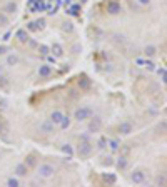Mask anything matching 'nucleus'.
<instances>
[{
    "mask_svg": "<svg viewBox=\"0 0 167 187\" xmlns=\"http://www.w3.org/2000/svg\"><path fill=\"white\" fill-rule=\"evenodd\" d=\"M37 174H38V177H42V179H48V177H52L55 174V167L52 164H40L37 167Z\"/></svg>",
    "mask_w": 167,
    "mask_h": 187,
    "instance_id": "nucleus-1",
    "label": "nucleus"
},
{
    "mask_svg": "<svg viewBox=\"0 0 167 187\" xmlns=\"http://www.w3.org/2000/svg\"><path fill=\"white\" fill-rule=\"evenodd\" d=\"M92 144L89 140H80L78 142V145H77V154L80 155V157H89L92 154Z\"/></svg>",
    "mask_w": 167,
    "mask_h": 187,
    "instance_id": "nucleus-2",
    "label": "nucleus"
},
{
    "mask_svg": "<svg viewBox=\"0 0 167 187\" xmlns=\"http://www.w3.org/2000/svg\"><path fill=\"white\" fill-rule=\"evenodd\" d=\"M92 116V110L89 107H78L75 112H73V119L78 122H84V121H87V119H90Z\"/></svg>",
    "mask_w": 167,
    "mask_h": 187,
    "instance_id": "nucleus-3",
    "label": "nucleus"
},
{
    "mask_svg": "<svg viewBox=\"0 0 167 187\" xmlns=\"http://www.w3.org/2000/svg\"><path fill=\"white\" fill-rule=\"evenodd\" d=\"M89 132L90 134H95V132H99L100 129H102V119L99 116H95L94 119H90V122H89Z\"/></svg>",
    "mask_w": 167,
    "mask_h": 187,
    "instance_id": "nucleus-4",
    "label": "nucleus"
},
{
    "mask_svg": "<svg viewBox=\"0 0 167 187\" xmlns=\"http://www.w3.org/2000/svg\"><path fill=\"white\" fill-rule=\"evenodd\" d=\"M130 180L134 182V184H145V172L137 169L130 174Z\"/></svg>",
    "mask_w": 167,
    "mask_h": 187,
    "instance_id": "nucleus-5",
    "label": "nucleus"
},
{
    "mask_svg": "<svg viewBox=\"0 0 167 187\" xmlns=\"http://www.w3.org/2000/svg\"><path fill=\"white\" fill-rule=\"evenodd\" d=\"M132 130H134V125L129 122V121H124L119 124V134L120 135H129V134H132Z\"/></svg>",
    "mask_w": 167,
    "mask_h": 187,
    "instance_id": "nucleus-6",
    "label": "nucleus"
},
{
    "mask_svg": "<svg viewBox=\"0 0 167 187\" xmlns=\"http://www.w3.org/2000/svg\"><path fill=\"white\" fill-rule=\"evenodd\" d=\"M107 12L110 13V15H117V13L122 12V7L119 2H115V0H110L109 3H107Z\"/></svg>",
    "mask_w": 167,
    "mask_h": 187,
    "instance_id": "nucleus-7",
    "label": "nucleus"
},
{
    "mask_svg": "<svg viewBox=\"0 0 167 187\" xmlns=\"http://www.w3.org/2000/svg\"><path fill=\"white\" fill-rule=\"evenodd\" d=\"M37 72H38V75H40L42 79H47V77H50V75H52V67L48 64H43V65L38 67Z\"/></svg>",
    "mask_w": 167,
    "mask_h": 187,
    "instance_id": "nucleus-8",
    "label": "nucleus"
},
{
    "mask_svg": "<svg viewBox=\"0 0 167 187\" xmlns=\"http://www.w3.org/2000/svg\"><path fill=\"white\" fill-rule=\"evenodd\" d=\"M15 39L18 42H22V44H27L30 37H28V32L25 30V28H18V30L15 32Z\"/></svg>",
    "mask_w": 167,
    "mask_h": 187,
    "instance_id": "nucleus-9",
    "label": "nucleus"
},
{
    "mask_svg": "<svg viewBox=\"0 0 167 187\" xmlns=\"http://www.w3.org/2000/svg\"><path fill=\"white\" fill-rule=\"evenodd\" d=\"M62 117H63V112H62V110H53V112L50 114V119H48V121H50L53 125H58V124H60V121H62Z\"/></svg>",
    "mask_w": 167,
    "mask_h": 187,
    "instance_id": "nucleus-10",
    "label": "nucleus"
},
{
    "mask_svg": "<svg viewBox=\"0 0 167 187\" xmlns=\"http://www.w3.org/2000/svg\"><path fill=\"white\" fill-rule=\"evenodd\" d=\"M50 52H52V55L55 57V59H60V57H63V47L60 44H53L50 47Z\"/></svg>",
    "mask_w": 167,
    "mask_h": 187,
    "instance_id": "nucleus-11",
    "label": "nucleus"
},
{
    "mask_svg": "<svg viewBox=\"0 0 167 187\" xmlns=\"http://www.w3.org/2000/svg\"><path fill=\"white\" fill-rule=\"evenodd\" d=\"M127 165H129V162H127V157H124V155H120L119 159L115 160V167H117V169H119L120 172H122V170H125V169H127Z\"/></svg>",
    "mask_w": 167,
    "mask_h": 187,
    "instance_id": "nucleus-12",
    "label": "nucleus"
},
{
    "mask_svg": "<svg viewBox=\"0 0 167 187\" xmlns=\"http://www.w3.org/2000/svg\"><path fill=\"white\" fill-rule=\"evenodd\" d=\"M27 174H28V167H27L25 164H17V167H15V175L25 177Z\"/></svg>",
    "mask_w": 167,
    "mask_h": 187,
    "instance_id": "nucleus-13",
    "label": "nucleus"
},
{
    "mask_svg": "<svg viewBox=\"0 0 167 187\" xmlns=\"http://www.w3.org/2000/svg\"><path fill=\"white\" fill-rule=\"evenodd\" d=\"M40 132H43V134H50V132H53V124H52L50 121L42 122V124H40Z\"/></svg>",
    "mask_w": 167,
    "mask_h": 187,
    "instance_id": "nucleus-14",
    "label": "nucleus"
},
{
    "mask_svg": "<svg viewBox=\"0 0 167 187\" xmlns=\"http://www.w3.org/2000/svg\"><path fill=\"white\" fill-rule=\"evenodd\" d=\"M28 169H33V167H37V157L33 155V154H30V155H27L25 157V162H23Z\"/></svg>",
    "mask_w": 167,
    "mask_h": 187,
    "instance_id": "nucleus-15",
    "label": "nucleus"
},
{
    "mask_svg": "<svg viewBox=\"0 0 167 187\" xmlns=\"http://www.w3.org/2000/svg\"><path fill=\"white\" fill-rule=\"evenodd\" d=\"M18 60H20V59H18V55H17V54H8V55H7L5 64H7L8 67H13V65H17V64H18Z\"/></svg>",
    "mask_w": 167,
    "mask_h": 187,
    "instance_id": "nucleus-16",
    "label": "nucleus"
},
{
    "mask_svg": "<svg viewBox=\"0 0 167 187\" xmlns=\"http://www.w3.org/2000/svg\"><path fill=\"white\" fill-rule=\"evenodd\" d=\"M107 145L110 147L112 152H117V150L120 149V142L117 140V139H110V140H107Z\"/></svg>",
    "mask_w": 167,
    "mask_h": 187,
    "instance_id": "nucleus-17",
    "label": "nucleus"
},
{
    "mask_svg": "<svg viewBox=\"0 0 167 187\" xmlns=\"http://www.w3.org/2000/svg\"><path fill=\"white\" fill-rule=\"evenodd\" d=\"M78 87H80L82 90H89V89H90V79L82 77L80 80H78Z\"/></svg>",
    "mask_w": 167,
    "mask_h": 187,
    "instance_id": "nucleus-18",
    "label": "nucleus"
},
{
    "mask_svg": "<svg viewBox=\"0 0 167 187\" xmlns=\"http://www.w3.org/2000/svg\"><path fill=\"white\" fill-rule=\"evenodd\" d=\"M3 12H5V13H15V12H17V3H15V2H7L5 8H3Z\"/></svg>",
    "mask_w": 167,
    "mask_h": 187,
    "instance_id": "nucleus-19",
    "label": "nucleus"
},
{
    "mask_svg": "<svg viewBox=\"0 0 167 187\" xmlns=\"http://www.w3.org/2000/svg\"><path fill=\"white\" fill-rule=\"evenodd\" d=\"M144 54H145V57H154L157 54V49H155L154 45H147L145 49H144Z\"/></svg>",
    "mask_w": 167,
    "mask_h": 187,
    "instance_id": "nucleus-20",
    "label": "nucleus"
},
{
    "mask_svg": "<svg viewBox=\"0 0 167 187\" xmlns=\"http://www.w3.org/2000/svg\"><path fill=\"white\" fill-rule=\"evenodd\" d=\"M58 127H60L62 130H67V129L70 127V119L63 116V117H62V121H60V124H58Z\"/></svg>",
    "mask_w": 167,
    "mask_h": 187,
    "instance_id": "nucleus-21",
    "label": "nucleus"
},
{
    "mask_svg": "<svg viewBox=\"0 0 167 187\" xmlns=\"http://www.w3.org/2000/svg\"><path fill=\"white\" fill-rule=\"evenodd\" d=\"M102 179H104L105 182H107V184H115V180H117V177L114 175V174H104V175H102Z\"/></svg>",
    "mask_w": 167,
    "mask_h": 187,
    "instance_id": "nucleus-22",
    "label": "nucleus"
},
{
    "mask_svg": "<svg viewBox=\"0 0 167 187\" xmlns=\"http://www.w3.org/2000/svg\"><path fill=\"white\" fill-rule=\"evenodd\" d=\"M67 13H70V15H80V5L73 3V5L67 10Z\"/></svg>",
    "mask_w": 167,
    "mask_h": 187,
    "instance_id": "nucleus-23",
    "label": "nucleus"
},
{
    "mask_svg": "<svg viewBox=\"0 0 167 187\" xmlns=\"http://www.w3.org/2000/svg\"><path fill=\"white\" fill-rule=\"evenodd\" d=\"M38 47V52H40V55H48V54H50V47H48V45H45V44H42V45H37Z\"/></svg>",
    "mask_w": 167,
    "mask_h": 187,
    "instance_id": "nucleus-24",
    "label": "nucleus"
},
{
    "mask_svg": "<svg viewBox=\"0 0 167 187\" xmlns=\"http://www.w3.org/2000/svg\"><path fill=\"white\" fill-rule=\"evenodd\" d=\"M7 185L8 187H18V185H20V180H18L17 177H8V179H7Z\"/></svg>",
    "mask_w": 167,
    "mask_h": 187,
    "instance_id": "nucleus-25",
    "label": "nucleus"
},
{
    "mask_svg": "<svg viewBox=\"0 0 167 187\" xmlns=\"http://www.w3.org/2000/svg\"><path fill=\"white\" fill-rule=\"evenodd\" d=\"M62 30L67 32V33H72L73 32V23L72 22H63L62 23Z\"/></svg>",
    "mask_w": 167,
    "mask_h": 187,
    "instance_id": "nucleus-26",
    "label": "nucleus"
},
{
    "mask_svg": "<svg viewBox=\"0 0 167 187\" xmlns=\"http://www.w3.org/2000/svg\"><path fill=\"white\" fill-rule=\"evenodd\" d=\"M62 152H63V154H67V155H72L73 149H72L70 144H63V145H62Z\"/></svg>",
    "mask_w": 167,
    "mask_h": 187,
    "instance_id": "nucleus-27",
    "label": "nucleus"
},
{
    "mask_svg": "<svg viewBox=\"0 0 167 187\" xmlns=\"http://www.w3.org/2000/svg\"><path fill=\"white\" fill-rule=\"evenodd\" d=\"M45 18H37L35 20V27H37V30H43L45 28Z\"/></svg>",
    "mask_w": 167,
    "mask_h": 187,
    "instance_id": "nucleus-28",
    "label": "nucleus"
},
{
    "mask_svg": "<svg viewBox=\"0 0 167 187\" xmlns=\"http://www.w3.org/2000/svg\"><path fill=\"white\" fill-rule=\"evenodd\" d=\"M7 23H8V17L5 15V13H0V27L7 25Z\"/></svg>",
    "mask_w": 167,
    "mask_h": 187,
    "instance_id": "nucleus-29",
    "label": "nucleus"
},
{
    "mask_svg": "<svg viewBox=\"0 0 167 187\" xmlns=\"http://www.w3.org/2000/svg\"><path fill=\"white\" fill-rule=\"evenodd\" d=\"M144 67L147 70H155V65H154V62H150V60H145L144 62Z\"/></svg>",
    "mask_w": 167,
    "mask_h": 187,
    "instance_id": "nucleus-30",
    "label": "nucleus"
},
{
    "mask_svg": "<svg viewBox=\"0 0 167 187\" xmlns=\"http://www.w3.org/2000/svg\"><path fill=\"white\" fill-rule=\"evenodd\" d=\"M105 145H107V139H105V137H100L99 142H97V147H99V149H104Z\"/></svg>",
    "mask_w": 167,
    "mask_h": 187,
    "instance_id": "nucleus-31",
    "label": "nucleus"
},
{
    "mask_svg": "<svg viewBox=\"0 0 167 187\" xmlns=\"http://www.w3.org/2000/svg\"><path fill=\"white\" fill-rule=\"evenodd\" d=\"M27 30H30V32H37L35 22H28V23H27Z\"/></svg>",
    "mask_w": 167,
    "mask_h": 187,
    "instance_id": "nucleus-32",
    "label": "nucleus"
},
{
    "mask_svg": "<svg viewBox=\"0 0 167 187\" xmlns=\"http://www.w3.org/2000/svg\"><path fill=\"white\" fill-rule=\"evenodd\" d=\"M157 74L160 75L162 82H165V69H164V67H162V69H159V70H157Z\"/></svg>",
    "mask_w": 167,
    "mask_h": 187,
    "instance_id": "nucleus-33",
    "label": "nucleus"
},
{
    "mask_svg": "<svg viewBox=\"0 0 167 187\" xmlns=\"http://www.w3.org/2000/svg\"><path fill=\"white\" fill-rule=\"evenodd\" d=\"M157 185H165V175H159V177H157Z\"/></svg>",
    "mask_w": 167,
    "mask_h": 187,
    "instance_id": "nucleus-34",
    "label": "nucleus"
},
{
    "mask_svg": "<svg viewBox=\"0 0 167 187\" xmlns=\"http://www.w3.org/2000/svg\"><path fill=\"white\" fill-rule=\"evenodd\" d=\"M72 50H73V54H78V52L82 50V47L78 45V44H77V45H73V47H72Z\"/></svg>",
    "mask_w": 167,
    "mask_h": 187,
    "instance_id": "nucleus-35",
    "label": "nucleus"
},
{
    "mask_svg": "<svg viewBox=\"0 0 167 187\" xmlns=\"http://www.w3.org/2000/svg\"><path fill=\"white\" fill-rule=\"evenodd\" d=\"M114 164V160H112V157H107V159L104 160V165H112Z\"/></svg>",
    "mask_w": 167,
    "mask_h": 187,
    "instance_id": "nucleus-36",
    "label": "nucleus"
},
{
    "mask_svg": "<svg viewBox=\"0 0 167 187\" xmlns=\"http://www.w3.org/2000/svg\"><path fill=\"white\" fill-rule=\"evenodd\" d=\"M7 50H8V49H7L5 45H0V55H3V54H5Z\"/></svg>",
    "mask_w": 167,
    "mask_h": 187,
    "instance_id": "nucleus-37",
    "label": "nucleus"
},
{
    "mask_svg": "<svg viewBox=\"0 0 167 187\" xmlns=\"http://www.w3.org/2000/svg\"><path fill=\"white\" fill-rule=\"evenodd\" d=\"M144 62L145 60H142V59H135V64L139 65V67H144Z\"/></svg>",
    "mask_w": 167,
    "mask_h": 187,
    "instance_id": "nucleus-38",
    "label": "nucleus"
},
{
    "mask_svg": "<svg viewBox=\"0 0 167 187\" xmlns=\"http://www.w3.org/2000/svg\"><path fill=\"white\" fill-rule=\"evenodd\" d=\"M137 2H139L140 5H149V3H150V0H137Z\"/></svg>",
    "mask_w": 167,
    "mask_h": 187,
    "instance_id": "nucleus-39",
    "label": "nucleus"
},
{
    "mask_svg": "<svg viewBox=\"0 0 167 187\" xmlns=\"http://www.w3.org/2000/svg\"><path fill=\"white\" fill-rule=\"evenodd\" d=\"M28 45H30V47H37L38 44H37L35 40H30V39H28Z\"/></svg>",
    "mask_w": 167,
    "mask_h": 187,
    "instance_id": "nucleus-40",
    "label": "nucleus"
},
{
    "mask_svg": "<svg viewBox=\"0 0 167 187\" xmlns=\"http://www.w3.org/2000/svg\"><path fill=\"white\" fill-rule=\"evenodd\" d=\"M2 85H5V77H3V75H0V87H2Z\"/></svg>",
    "mask_w": 167,
    "mask_h": 187,
    "instance_id": "nucleus-41",
    "label": "nucleus"
},
{
    "mask_svg": "<svg viewBox=\"0 0 167 187\" xmlns=\"http://www.w3.org/2000/svg\"><path fill=\"white\" fill-rule=\"evenodd\" d=\"M10 35H12V33H10V32H7L5 35H3V40H8V39H10Z\"/></svg>",
    "mask_w": 167,
    "mask_h": 187,
    "instance_id": "nucleus-42",
    "label": "nucleus"
}]
</instances>
